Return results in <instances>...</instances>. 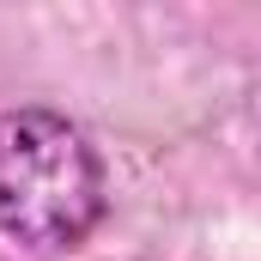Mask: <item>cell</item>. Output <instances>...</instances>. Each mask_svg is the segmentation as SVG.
<instances>
[{"label": "cell", "mask_w": 261, "mask_h": 261, "mask_svg": "<svg viewBox=\"0 0 261 261\" xmlns=\"http://www.w3.org/2000/svg\"><path fill=\"white\" fill-rule=\"evenodd\" d=\"M110 219V170L91 134L61 110L0 116V249L24 261H55L91 243Z\"/></svg>", "instance_id": "obj_1"}]
</instances>
